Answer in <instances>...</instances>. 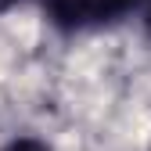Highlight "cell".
Wrapping results in <instances>:
<instances>
[{"label": "cell", "mask_w": 151, "mask_h": 151, "mask_svg": "<svg viewBox=\"0 0 151 151\" xmlns=\"http://www.w3.org/2000/svg\"><path fill=\"white\" fill-rule=\"evenodd\" d=\"M43 7L47 22L65 32V36H79L93 29H108L119 25L122 18H133L144 0H36Z\"/></svg>", "instance_id": "obj_1"}, {"label": "cell", "mask_w": 151, "mask_h": 151, "mask_svg": "<svg viewBox=\"0 0 151 151\" xmlns=\"http://www.w3.org/2000/svg\"><path fill=\"white\" fill-rule=\"evenodd\" d=\"M0 151H50V144L40 137H11L7 144H0Z\"/></svg>", "instance_id": "obj_2"}, {"label": "cell", "mask_w": 151, "mask_h": 151, "mask_svg": "<svg viewBox=\"0 0 151 151\" xmlns=\"http://www.w3.org/2000/svg\"><path fill=\"white\" fill-rule=\"evenodd\" d=\"M137 18H140V29H144V36L151 40V0H144V7L137 11Z\"/></svg>", "instance_id": "obj_3"}, {"label": "cell", "mask_w": 151, "mask_h": 151, "mask_svg": "<svg viewBox=\"0 0 151 151\" xmlns=\"http://www.w3.org/2000/svg\"><path fill=\"white\" fill-rule=\"evenodd\" d=\"M22 4H36V0H0V14H7V11L22 7Z\"/></svg>", "instance_id": "obj_4"}]
</instances>
